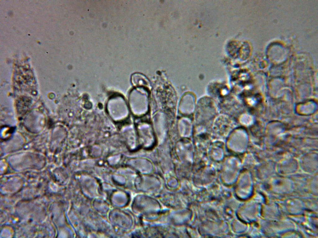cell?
<instances>
[{
    "label": "cell",
    "instance_id": "1",
    "mask_svg": "<svg viewBox=\"0 0 318 238\" xmlns=\"http://www.w3.org/2000/svg\"><path fill=\"white\" fill-rule=\"evenodd\" d=\"M130 103L131 107L139 112H145L148 107V99L147 94L139 90H135L131 93Z\"/></svg>",
    "mask_w": 318,
    "mask_h": 238
},
{
    "label": "cell",
    "instance_id": "2",
    "mask_svg": "<svg viewBox=\"0 0 318 238\" xmlns=\"http://www.w3.org/2000/svg\"><path fill=\"white\" fill-rule=\"evenodd\" d=\"M134 84L138 86H148L149 82L148 80L143 75L136 73L133 76Z\"/></svg>",
    "mask_w": 318,
    "mask_h": 238
}]
</instances>
